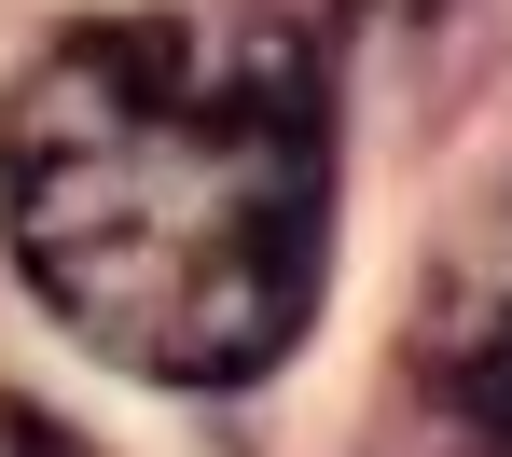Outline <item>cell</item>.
<instances>
[{
  "mask_svg": "<svg viewBox=\"0 0 512 457\" xmlns=\"http://www.w3.org/2000/svg\"><path fill=\"white\" fill-rule=\"evenodd\" d=\"M14 264L97 361L250 388L333 277V70L277 0L70 14L0 125Z\"/></svg>",
  "mask_w": 512,
  "mask_h": 457,
  "instance_id": "cell-1",
  "label": "cell"
},
{
  "mask_svg": "<svg viewBox=\"0 0 512 457\" xmlns=\"http://www.w3.org/2000/svg\"><path fill=\"white\" fill-rule=\"evenodd\" d=\"M0 457H97V444H70V430L28 416V402H0Z\"/></svg>",
  "mask_w": 512,
  "mask_h": 457,
  "instance_id": "cell-3",
  "label": "cell"
},
{
  "mask_svg": "<svg viewBox=\"0 0 512 457\" xmlns=\"http://www.w3.org/2000/svg\"><path fill=\"white\" fill-rule=\"evenodd\" d=\"M457 430H471L485 457H512V347H499L485 374H471V402H457Z\"/></svg>",
  "mask_w": 512,
  "mask_h": 457,
  "instance_id": "cell-2",
  "label": "cell"
},
{
  "mask_svg": "<svg viewBox=\"0 0 512 457\" xmlns=\"http://www.w3.org/2000/svg\"><path fill=\"white\" fill-rule=\"evenodd\" d=\"M360 14H388V28H416V14H443V0H360Z\"/></svg>",
  "mask_w": 512,
  "mask_h": 457,
  "instance_id": "cell-4",
  "label": "cell"
}]
</instances>
